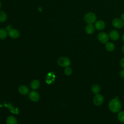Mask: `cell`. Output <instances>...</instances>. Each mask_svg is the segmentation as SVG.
<instances>
[{
  "mask_svg": "<svg viewBox=\"0 0 124 124\" xmlns=\"http://www.w3.org/2000/svg\"><path fill=\"white\" fill-rule=\"evenodd\" d=\"M108 108L111 112L113 113L118 112L122 108L121 103L118 98H113L110 101L108 104Z\"/></svg>",
  "mask_w": 124,
  "mask_h": 124,
  "instance_id": "6da1fadb",
  "label": "cell"
},
{
  "mask_svg": "<svg viewBox=\"0 0 124 124\" xmlns=\"http://www.w3.org/2000/svg\"><path fill=\"white\" fill-rule=\"evenodd\" d=\"M58 64L62 67H68L70 65V59L66 57H62L58 60Z\"/></svg>",
  "mask_w": 124,
  "mask_h": 124,
  "instance_id": "7a4b0ae2",
  "label": "cell"
},
{
  "mask_svg": "<svg viewBox=\"0 0 124 124\" xmlns=\"http://www.w3.org/2000/svg\"><path fill=\"white\" fill-rule=\"evenodd\" d=\"M84 19L88 24H92L95 21L96 16L93 13H88L85 16Z\"/></svg>",
  "mask_w": 124,
  "mask_h": 124,
  "instance_id": "3957f363",
  "label": "cell"
},
{
  "mask_svg": "<svg viewBox=\"0 0 124 124\" xmlns=\"http://www.w3.org/2000/svg\"><path fill=\"white\" fill-rule=\"evenodd\" d=\"M104 100V97L101 94H95V95L93 98V102L95 106H99L103 104Z\"/></svg>",
  "mask_w": 124,
  "mask_h": 124,
  "instance_id": "277c9868",
  "label": "cell"
},
{
  "mask_svg": "<svg viewBox=\"0 0 124 124\" xmlns=\"http://www.w3.org/2000/svg\"><path fill=\"white\" fill-rule=\"evenodd\" d=\"M97 38L103 44H106L108 41V35L104 32H102L98 34Z\"/></svg>",
  "mask_w": 124,
  "mask_h": 124,
  "instance_id": "5b68a950",
  "label": "cell"
},
{
  "mask_svg": "<svg viewBox=\"0 0 124 124\" xmlns=\"http://www.w3.org/2000/svg\"><path fill=\"white\" fill-rule=\"evenodd\" d=\"M8 33L9 36L13 39L17 38L20 35V33L19 31L16 29H9L8 30Z\"/></svg>",
  "mask_w": 124,
  "mask_h": 124,
  "instance_id": "8992f818",
  "label": "cell"
},
{
  "mask_svg": "<svg viewBox=\"0 0 124 124\" xmlns=\"http://www.w3.org/2000/svg\"><path fill=\"white\" fill-rule=\"evenodd\" d=\"M29 97L30 99L33 102H37L39 100L40 98V96L38 93L34 91H31L29 93Z\"/></svg>",
  "mask_w": 124,
  "mask_h": 124,
  "instance_id": "52a82bcc",
  "label": "cell"
},
{
  "mask_svg": "<svg viewBox=\"0 0 124 124\" xmlns=\"http://www.w3.org/2000/svg\"><path fill=\"white\" fill-rule=\"evenodd\" d=\"M112 25L116 28H121L124 26V21L119 18H115L112 22Z\"/></svg>",
  "mask_w": 124,
  "mask_h": 124,
  "instance_id": "ba28073f",
  "label": "cell"
},
{
  "mask_svg": "<svg viewBox=\"0 0 124 124\" xmlns=\"http://www.w3.org/2000/svg\"><path fill=\"white\" fill-rule=\"evenodd\" d=\"M119 36L120 35L119 32L115 30L111 31L109 34V36L110 38L114 41L118 40L119 38Z\"/></svg>",
  "mask_w": 124,
  "mask_h": 124,
  "instance_id": "9c48e42d",
  "label": "cell"
},
{
  "mask_svg": "<svg viewBox=\"0 0 124 124\" xmlns=\"http://www.w3.org/2000/svg\"><path fill=\"white\" fill-rule=\"evenodd\" d=\"M18 92L22 95H26L29 93V89L26 86L21 85L18 88Z\"/></svg>",
  "mask_w": 124,
  "mask_h": 124,
  "instance_id": "30bf717a",
  "label": "cell"
},
{
  "mask_svg": "<svg viewBox=\"0 0 124 124\" xmlns=\"http://www.w3.org/2000/svg\"><path fill=\"white\" fill-rule=\"evenodd\" d=\"M95 28L98 30H102L105 27V23L102 20H99L97 21L95 24Z\"/></svg>",
  "mask_w": 124,
  "mask_h": 124,
  "instance_id": "8fae6325",
  "label": "cell"
},
{
  "mask_svg": "<svg viewBox=\"0 0 124 124\" xmlns=\"http://www.w3.org/2000/svg\"><path fill=\"white\" fill-rule=\"evenodd\" d=\"M94 31V28L92 24H88L85 27V31L87 33L91 34Z\"/></svg>",
  "mask_w": 124,
  "mask_h": 124,
  "instance_id": "7c38bea8",
  "label": "cell"
},
{
  "mask_svg": "<svg viewBox=\"0 0 124 124\" xmlns=\"http://www.w3.org/2000/svg\"><path fill=\"white\" fill-rule=\"evenodd\" d=\"M6 122L7 124H17V120L13 116H9L7 118Z\"/></svg>",
  "mask_w": 124,
  "mask_h": 124,
  "instance_id": "4fadbf2b",
  "label": "cell"
},
{
  "mask_svg": "<svg viewBox=\"0 0 124 124\" xmlns=\"http://www.w3.org/2000/svg\"><path fill=\"white\" fill-rule=\"evenodd\" d=\"M105 47L106 49L109 52L112 51L115 49V46L111 42H107L105 44Z\"/></svg>",
  "mask_w": 124,
  "mask_h": 124,
  "instance_id": "5bb4252c",
  "label": "cell"
},
{
  "mask_svg": "<svg viewBox=\"0 0 124 124\" xmlns=\"http://www.w3.org/2000/svg\"><path fill=\"white\" fill-rule=\"evenodd\" d=\"M91 90L92 92L95 94H98L101 90L100 87L97 84H94L91 87Z\"/></svg>",
  "mask_w": 124,
  "mask_h": 124,
  "instance_id": "9a60e30c",
  "label": "cell"
},
{
  "mask_svg": "<svg viewBox=\"0 0 124 124\" xmlns=\"http://www.w3.org/2000/svg\"><path fill=\"white\" fill-rule=\"evenodd\" d=\"M40 86V82L38 80H33L31 84V89L33 90L37 89Z\"/></svg>",
  "mask_w": 124,
  "mask_h": 124,
  "instance_id": "2e32d148",
  "label": "cell"
},
{
  "mask_svg": "<svg viewBox=\"0 0 124 124\" xmlns=\"http://www.w3.org/2000/svg\"><path fill=\"white\" fill-rule=\"evenodd\" d=\"M8 32L7 30L3 28L0 29V39H5L8 34Z\"/></svg>",
  "mask_w": 124,
  "mask_h": 124,
  "instance_id": "e0dca14e",
  "label": "cell"
},
{
  "mask_svg": "<svg viewBox=\"0 0 124 124\" xmlns=\"http://www.w3.org/2000/svg\"><path fill=\"white\" fill-rule=\"evenodd\" d=\"M7 18V16L6 13L3 11H0V22H5Z\"/></svg>",
  "mask_w": 124,
  "mask_h": 124,
  "instance_id": "ac0fdd59",
  "label": "cell"
},
{
  "mask_svg": "<svg viewBox=\"0 0 124 124\" xmlns=\"http://www.w3.org/2000/svg\"><path fill=\"white\" fill-rule=\"evenodd\" d=\"M117 117L119 121H120L122 123H124V111H119Z\"/></svg>",
  "mask_w": 124,
  "mask_h": 124,
  "instance_id": "d6986e66",
  "label": "cell"
},
{
  "mask_svg": "<svg viewBox=\"0 0 124 124\" xmlns=\"http://www.w3.org/2000/svg\"><path fill=\"white\" fill-rule=\"evenodd\" d=\"M64 73L67 76H69L72 73V69L69 67H66L64 69Z\"/></svg>",
  "mask_w": 124,
  "mask_h": 124,
  "instance_id": "ffe728a7",
  "label": "cell"
},
{
  "mask_svg": "<svg viewBox=\"0 0 124 124\" xmlns=\"http://www.w3.org/2000/svg\"><path fill=\"white\" fill-rule=\"evenodd\" d=\"M51 73H49V74H48V76L47 77V80H48V83H51V82L53 81V80H54V75H50Z\"/></svg>",
  "mask_w": 124,
  "mask_h": 124,
  "instance_id": "44dd1931",
  "label": "cell"
},
{
  "mask_svg": "<svg viewBox=\"0 0 124 124\" xmlns=\"http://www.w3.org/2000/svg\"><path fill=\"white\" fill-rule=\"evenodd\" d=\"M120 65L121 67L124 69V58H123L120 61Z\"/></svg>",
  "mask_w": 124,
  "mask_h": 124,
  "instance_id": "7402d4cb",
  "label": "cell"
},
{
  "mask_svg": "<svg viewBox=\"0 0 124 124\" xmlns=\"http://www.w3.org/2000/svg\"><path fill=\"white\" fill-rule=\"evenodd\" d=\"M120 76L121 77H122L123 78H124V69L121 70L120 72Z\"/></svg>",
  "mask_w": 124,
  "mask_h": 124,
  "instance_id": "603a6c76",
  "label": "cell"
},
{
  "mask_svg": "<svg viewBox=\"0 0 124 124\" xmlns=\"http://www.w3.org/2000/svg\"><path fill=\"white\" fill-rule=\"evenodd\" d=\"M121 19H122L123 21H124V13H123V14H122V15H121Z\"/></svg>",
  "mask_w": 124,
  "mask_h": 124,
  "instance_id": "cb8c5ba5",
  "label": "cell"
},
{
  "mask_svg": "<svg viewBox=\"0 0 124 124\" xmlns=\"http://www.w3.org/2000/svg\"><path fill=\"white\" fill-rule=\"evenodd\" d=\"M122 51H123V53L124 54V45L123 46V47H122Z\"/></svg>",
  "mask_w": 124,
  "mask_h": 124,
  "instance_id": "d4e9b609",
  "label": "cell"
},
{
  "mask_svg": "<svg viewBox=\"0 0 124 124\" xmlns=\"http://www.w3.org/2000/svg\"><path fill=\"white\" fill-rule=\"evenodd\" d=\"M122 40L123 41V42H124V34L122 36Z\"/></svg>",
  "mask_w": 124,
  "mask_h": 124,
  "instance_id": "484cf974",
  "label": "cell"
},
{
  "mask_svg": "<svg viewBox=\"0 0 124 124\" xmlns=\"http://www.w3.org/2000/svg\"><path fill=\"white\" fill-rule=\"evenodd\" d=\"M0 7H1V2L0 1Z\"/></svg>",
  "mask_w": 124,
  "mask_h": 124,
  "instance_id": "4316f807",
  "label": "cell"
}]
</instances>
